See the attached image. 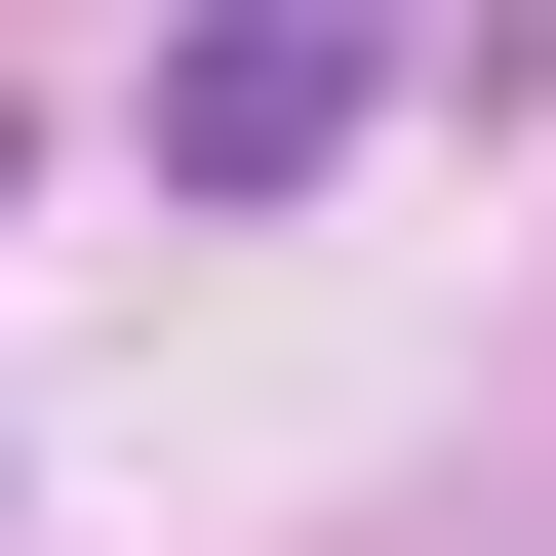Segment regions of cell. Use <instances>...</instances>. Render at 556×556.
<instances>
[{"mask_svg": "<svg viewBox=\"0 0 556 556\" xmlns=\"http://www.w3.org/2000/svg\"><path fill=\"white\" fill-rule=\"evenodd\" d=\"M358 80H397V0H199V40H160V199H278Z\"/></svg>", "mask_w": 556, "mask_h": 556, "instance_id": "obj_1", "label": "cell"}]
</instances>
